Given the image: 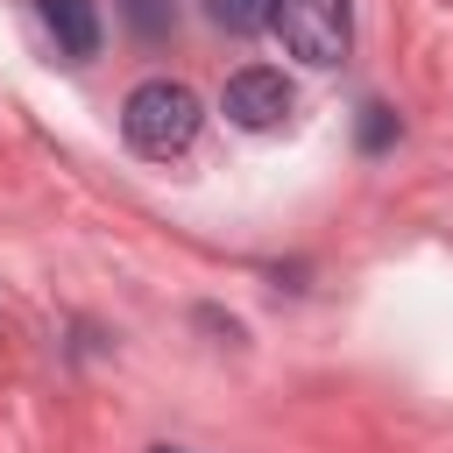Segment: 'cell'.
Masks as SVG:
<instances>
[{"instance_id":"cell-4","label":"cell","mask_w":453,"mask_h":453,"mask_svg":"<svg viewBox=\"0 0 453 453\" xmlns=\"http://www.w3.org/2000/svg\"><path fill=\"white\" fill-rule=\"evenodd\" d=\"M35 14H42V28H50V42H57V57H64V64L99 57V35H106L99 0H35Z\"/></svg>"},{"instance_id":"cell-2","label":"cell","mask_w":453,"mask_h":453,"mask_svg":"<svg viewBox=\"0 0 453 453\" xmlns=\"http://www.w3.org/2000/svg\"><path fill=\"white\" fill-rule=\"evenodd\" d=\"M276 42L304 64H340L354 42V0H276Z\"/></svg>"},{"instance_id":"cell-7","label":"cell","mask_w":453,"mask_h":453,"mask_svg":"<svg viewBox=\"0 0 453 453\" xmlns=\"http://www.w3.org/2000/svg\"><path fill=\"white\" fill-rule=\"evenodd\" d=\"M396 134V113L389 106H361V149H382Z\"/></svg>"},{"instance_id":"cell-3","label":"cell","mask_w":453,"mask_h":453,"mask_svg":"<svg viewBox=\"0 0 453 453\" xmlns=\"http://www.w3.org/2000/svg\"><path fill=\"white\" fill-rule=\"evenodd\" d=\"M219 113H226L234 127H248V134H269V127H283V120L297 113V92H290V78H283V71L248 64V71H234V78H226Z\"/></svg>"},{"instance_id":"cell-6","label":"cell","mask_w":453,"mask_h":453,"mask_svg":"<svg viewBox=\"0 0 453 453\" xmlns=\"http://www.w3.org/2000/svg\"><path fill=\"white\" fill-rule=\"evenodd\" d=\"M205 14H212L226 35H255V28H269L276 0H205Z\"/></svg>"},{"instance_id":"cell-5","label":"cell","mask_w":453,"mask_h":453,"mask_svg":"<svg viewBox=\"0 0 453 453\" xmlns=\"http://www.w3.org/2000/svg\"><path fill=\"white\" fill-rule=\"evenodd\" d=\"M120 21L134 28V42H170L177 35V0H120Z\"/></svg>"},{"instance_id":"cell-8","label":"cell","mask_w":453,"mask_h":453,"mask_svg":"<svg viewBox=\"0 0 453 453\" xmlns=\"http://www.w3.org/2000/svg\"><path fill=\"white\" fill-rule=\"evenodd\" d=\"M156 453H177V446H156Z\"/></svg>"},{"instance_id":"cell-1","label":"cell","mask_w":453,"mask_h":453,"mask_svg":"<svg viewBox=\"0 0 453 453\" xmlns=\"http://www.w3.org/2000/svg\"><path fill=\"white\" fill-rule=\"evenodd\" d=\"M198 92L191 85H177V78H142L134 92H127V106H120V134H127V149L134 156H149V163H170V156H184L191 142H198Z\"/></svg>"}]
</instances>
